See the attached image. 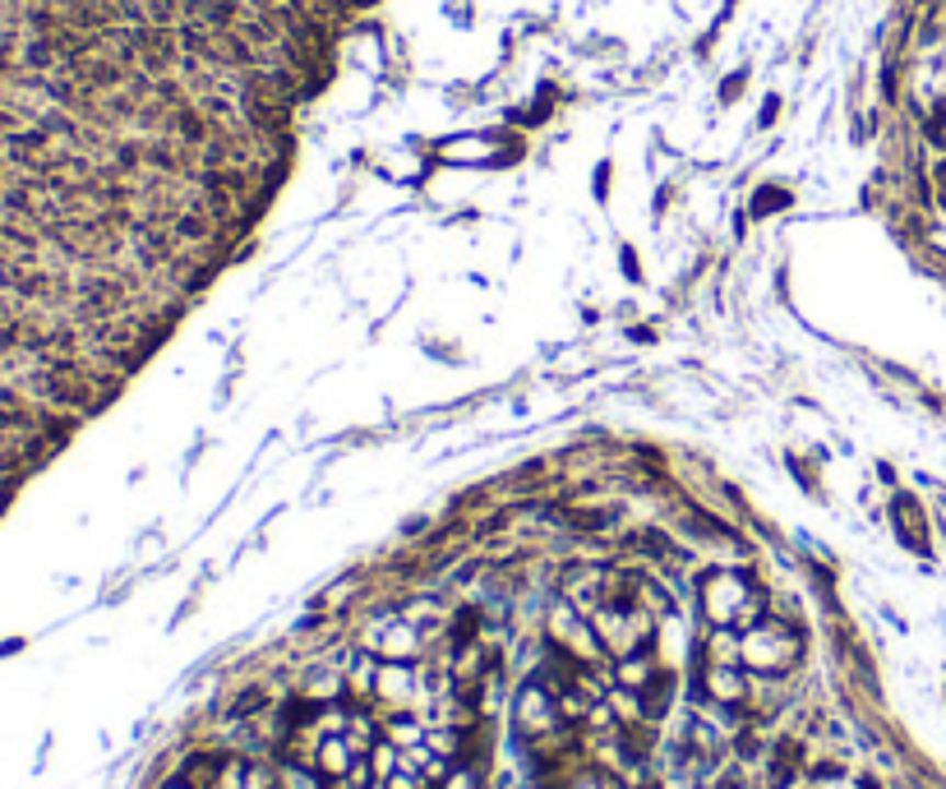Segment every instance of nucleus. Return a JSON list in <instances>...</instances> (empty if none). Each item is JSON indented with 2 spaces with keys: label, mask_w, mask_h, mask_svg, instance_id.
Instances as JSON below:
<instances>
[{
  "label": "nucleus",
  "mask_w": 946,
  "mask_h": 789,
  "mask_svg": "<svg viewBox=\"0 0 946 789\" xmlns=\"http://www.w3.org/2000/svg\"><path fill=\"white\" fill-rule=\"evenodd\" d=\"M638 692V711H642V720H661L665 711H669V702H674V674L665 669V665H656L646 674V684L642 688H633Z\"/></svg>",
  "instance_id": "obj_8"
},
{
  "label": "nucleus",
  "mask_w": 946,
  "mask_h": 789,
  "mask_svg": "<svg viewBox=\"0 0 946 789\" xmlns=\"http://www.w3.org/2000/svg\"><path fill=\"white\" fill-rule=\"evenodd\" d=\"M716 789H743V776H739V771H725V776L716 780Z\"/></svg>",
  "instance_id": "obj_17"
},
{
  "label": "nucleus",
  "mask_w": 946,
  "mask_h": 789,
  "mask_svg": "<svg viewBox=\"0 0 946 789\" xmlns=\"http://www.w3.org/2000/svg\"><path fill=\"white\" fill-rule=\"evenodd\" d=\"M776 111H780V98H767V102H762V125H772Z\"/></svg>",
  "instance_id": "obj_16"
},
{
  "label": "nucleus",
  "mask_w": 946,
  "mask_h": 789,
  "mask_svg": "<svg viewBox=\"0 0 946 789\" xmlns=\"http://www.w3.org/2000/svg\"><path fill=\"white\" fill-rule=\"evenodd\" d=\"M780 208H790V190L785 185H762L757 194H753V217H772V213H780Z\"/></svg>",
  "instance_id": "obj_11"
},
{
  "label": "nucleus",
  "mask_w": 946,
  "mask_h": 789,
  "mask_svg": "<svg viewBox=\"0 0 946 789\" xmlns=\"http://www.w3.org/2000/svg\"><path fill=\"white\" fill-rule=\"evenodd\" d=\"M803 771V743L799 739H780L776 753H772V766H767V785L772 789H790Z\"/></svg>",
  "instance_id": "obj_9"
},
{
  "label": "nucleus",
  "mask_w": 946,
  "mask_h": 789,
  "mask_svg": "<svg viewBox=\"0 0 946 789\" xmlns=\"http://www.w3.org/2000/svg\"><path fill=\"white\" fill-rule=\"evenodd\" d=\"M476 633H481V615H476V610H462V615L453 619V646L476 642Z\"/></svg>",
  "instance_id": "obj_13"
},
{
  "label": "nucleus",
  "mask_w": 946,
  "mask_h": 789,
  "mask_svg": "<svg viewBox=\"0 0 946 789\" xmlns=\"http://www.w3.org/2000/svg\"><path fill=\"white\" fill-rule=\"evenodd\" d=\"M605 190H610V167L596 171V199H605Z\"/></svg>",
  "instance_id": "obj_18"
},
{
  "label": "nucleus",
  "mask_w": 946,
  "mask_h": 789,
  "mask_svg": "<svg viewBox=\"0 0 946 789\" xmlns=\"http://www.w3.org/2000/svg\"><path fill=\"white\" fill-rule=\"evenodd\" d=\"M891 522H896V536L905 540L914 554H928V527H923V512L910 494H896L891 499Z\"/></svg>",
  "instance_id": "obj_7"
},
{
  "label": "nucleus",
  "mask_w": 946,
  "mask_h": 789,
  "mask_svg": "<svg viewBox=\"0 0 946 789\" xmlns=\"http://www.w3.org/2000/svg\"><path fill=\"white\" fill-rule=\"evenodd\" d=\"M222 762H227V757H217V753L190 757L185 771H180V785H185V789H217L222 785Z\"/></svg>",
  "instance_id": "obj_10"
},
{
  "label": "nucleus",
  "mask_w": 946,
  "mask_h": 789,
  "mask_svg": "<svg viewBox=\"0 0 946 789\" xmlns=\"http://www.w3.org/2000/svg\"><path fill=\"white\" fill-rule=\"evenodd\" d=\"M739 661L753 674H790L803 661V633L795 623L762 615L753 628L739 633Z\"/></svg>",
  "instance_id": "obj_2"
},
{
  "label": "nucleus",
  "mask_w": 946,
  "mask_h": 789,
  "mask_svg": "<svg viewBox=\"0 0 946 789\" xmlns=\"http://www.w3.org/2000/svg\"><path fill=\"white\" fill-rule=\"evenodd\" d=\"M416 692V674L402 661H374V684H370V702L379 707H407Z\"/></svg>",
  "instance_id": "obj_5"
},
{
  "label": "nucleus",
  "mask_w": 946,
  "mask_h": 789,
  "mask_svg": "<svg viewBox=\"0 0 946 789\" xmlns=\"http://www.w3.org/2000/svg\"><path fill=\"white\" fill-rule=\"evenodd\" d=\"M439 789H481V766H471V762H448V771H443Z\"/></svg>",
  "instance_id": "obj_12"
},
{
  "label": "nucleus",
  "mask_w": 946,
  "mask_h": 789,
  "mask_svg": "<svg viewBox=\"0 0 946 789\" xmlns=\"http://www.w3.org/2000/svg\"><path fill=\"white\" fill-rule=\"evenodd\" d=\"M697 688H702L707 702L725 707V711H739L743 702H748L743 665H707V661H697Z\"/></svg>",
  "instance_id": "obj_4"
},
{
  "label": "nucleus",
  "mask_w": 946,
  "mask_h": 789,
  "mask_svg": "<svg viewBox=\"0 0 946 789\" xmlns=\"http://www.w3.org/2000/svg\"><path fill=\"white\" fill-rule=\"evenodd\" d=\"M697 600H702V615H707L711 628H734V633H743V628H753L762 619L757 586L743 573H734V568L702 573V582H697Z\"/></svg>",
  "instance_id": "obj_1"
},
{
  "label": "nucleus",
  "mask_w": 946,
  "mask_h": 789,
  "mask_svg": "<svg viewBox=\"0 0 946 789\" xmlns=\"http://www.w3.org/2000/svg\"><path fill=\"white\" fill-rule=\"evenodd\" d=\"M563 725H568V720H563V711H559V697L540 679L522 684V692H517V702H513V730H517V739L536 743V739L559 734Z\"/></svg>",
  "instance_id": "obj_3"
},
{
  "label": "nucleus",
  "mask_w": 946,
  "mask_h": 789,
  "mask_svg": "<svg viewBox=\"0 0 946 789\" xmlns=\"http://www.w3.org/2000/svg\"><path fill=\"white\" fill-rule=\"evenodd\" d=\"M619 263H623V273H628V278L642 282V268H638V250H633V245H623V250H619Z\"/></svg>",
  "instance_id": "obj_15"
},
{
  "label": "nucleus",
  "mask_w": 946,
  "mask_h": 789,
  "mask_svg": "<svg viewBox=\"0 0 946 789\" xmlns=\"http://www.w3.org/2000/svg\"><path fill=\"white\" fill-rule=\"evenodd\" d=\"M370 646H374L379 661H412V656H416V628L402 623V619L379 623L374 638H370Z\"/></svg>",
  "instance_id": "obj_6"
},
{
  "label": "nucleus",
  "mask_w": 946,
  "mask_h": 789,
  "mask_svg": "<svg viewBox=\"0 0 946 789\" xmlns=\"http://www.w3.org/2000/svg\"><path fill=\"white\" fill-rule=\"evenodd\" d=\"M743 83H748V70H739V75H730L725 83H720V102H734V98L743 93Z\"/></svg>",
  "instance_id": "obj_14"
}]
</instances>
